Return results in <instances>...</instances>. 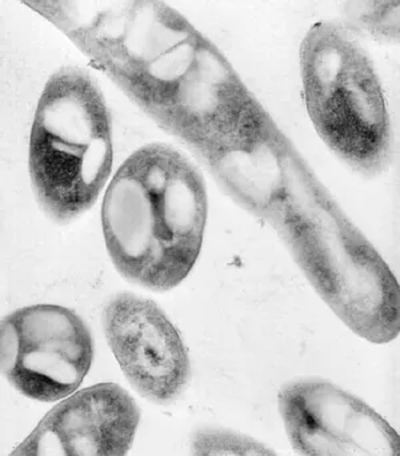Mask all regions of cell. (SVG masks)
Here are the masks:
<instances>
[{"label": "cell", "mask_w": 400, "mask_h": 456, "mask_svg": "<svg viewBox=\"0 0 400 456\" xmlns=\"http://www.w3.org/2000/svg\"><path fill=\"white\" fill-rule=\"evenodd\" d=\"M111 115L79 67L51 75L37 102L29 147L32 190L42 210L67 224L90 210L112 170Z\"/></svg>", "instance_id": "5"}, {"label": "cell", "mask_w": 400, "mask_h": 456, "mask_svg": "<svg viewBox=\"0 0 400 456\" xmlns=\"http://www.w3.org/2000/svg\"><path fill=\"white\" fill-rule=\"evenodd\" d=\"M279 411L295 452L306 456H398L396 431L362 399L322 379L284 386Z\"/></svg>", "instance_id": "7"}, {"label": "cell", "mask_w": 400, "mask_h": 456, "mask_svg": "<svg viewBox=\"0 0 400 456\" xmlns=\"http://www.w3.org/2000/svg\"><path fill=\"white\" fill-rule=\"evenodd\" d=\"M2 372L29 399L56 402L82 385L94 359V343L85 321L69 308L35 305L2 321Z\"/></svg>", "instance_id": "6"}, {"label": "cell", "mask_w": 400, "mask_h": 456, "mask_svg": "<svg viewBox=\"0 0 400 456\" xmlns=\"http://www.w3.org/2000/svg\"><path fill=\"white\" fill-rule=\"evenodd\" d=\"M355 23L380 39H393L399 34V2L356 3Z\"/></svg>", "instance_id": "11"}, {"label": "cell", "mask_w": 400, "mask_h": 456, "mask_svg": "<svg viewBox=\"0 0 400 456\" xmlns=\"http://www.w3.org/2000/svg\"><path fill=\"white\" fill-rule=\"evenodd\" d=\"M139 420L141 410L127 391L99 383L53 407L11 455H126Z\"/></svg>", "instance_id": "9"}, {"label": "cell", "mask_w": 400, "mask_h": 456, "mask_svg": "<svg viewBox=\"0 0 400 456\" xmlns=\"http://www.w3.org/2000/svg\"><path fill=\"white\" fill-rule=\"evenodd\" d=\"M107 343L135 390L155 403L178 399L190 379V356L181 334L152 300L115 295L104 308Z\"/></svg>", "instance_id": "8"}, {"label": "cell", "mask_w": 400, "mask_h": 456, "mask_svg": "<svg viewBox=\"0 0 400 456\" xmlns=\"http://www.w3.org/2000/svg\"><path fill=\"white\" fill-rule=\"evenodd\" d=\"M192 452L195 455H275L260 442L233 431L208 430L198 431L192 438Z\"/></svg>", "instance_id": "10"}, {"label": "cell", "mask_w": 400, "mask_h": 456, "mask_svg": "<svg viewBox=\"0 0 400 456\" xmlns=\"http://www.w3.org/2000/svg\"><path fill=\"white\" fill-rule=\"evenodd\" d=\"M207 213L200 170L173 147H142L104 195L102 226L115 268L154 291L179 286L200 256Z\"/></svg>", "instance_id": "3"}, {"label": "cell", "mask_w": 400, "mask_h": 456, "mask_svg": "<svg viewBox=\"0 0 400 456\" xmlns=\"http://www.w3.org/2000/svg\"><path fill=\"white\" fill-rule=\"evenodd\" d=\"M203 157L270 119L222 51L162 2H27Z\"/></svg>", "instance_id": "1"}, {"label": "cell", "mask_w": 400, "mask_h": 456, "mask_svg": "<svg viewBox=\"0 0 400 456\" xmlns=\"http://www.w3.org/2000/svg\"><path fill=\"white\" fill-rule=\"evenodd\" d=\"M200 158L238 205L275 230L348 329L375 345L398 338L396 275L273 118Z\"/></svg>", "instance_id": "2"}, {"label": "cell", "mask_w": 400, "mask_h": 456, "mask_svg": "<svg viewBox=\"0 0 400 456\" xmlns=\"http://www.w3.org/2000/svg\"><path fill=\"white\" fill-rule=\"evenodd\" d=\"M306 107L326 146L366 176L388 171L394 131L388 99L374 61L350 24L311 26L300 45Z\"/></svg>", "instance_id": "4"}]
</instances>
